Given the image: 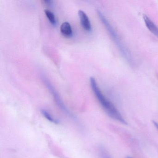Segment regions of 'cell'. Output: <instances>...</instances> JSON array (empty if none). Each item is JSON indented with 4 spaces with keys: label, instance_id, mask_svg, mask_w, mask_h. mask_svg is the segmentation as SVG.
Masks as SVG:
<instances>
[{
    "label": "cell",
    "instance_id": "1",
    "mask_svg": "<svg viewBox=\"0 0 158 158\" xmlns=\"http://www.w3.org/2000/svg\"><path fill=\"white\" fill-rule=\"evenodd\" d=\"M90 84L92 91L94 92L96 98L107 114L113 119L120 123L123 124H127L126 121L113 103L103 95L94 77H90Z\"/></svg>",
    "mask_w": 158,
    "mask_h": 158
},
{
    "label": "cell",
    "instance_id": "11",
    "mask_svg": "<svg viewBox=\"0 0 158 158\" xmlns=\"http://www.w3.org/2000/svg\"><path fill=\"white\" fill-rule=\"evenodd\" d=\"M127 158H131V157H127Z\"/></svg>",
    "mask_w": 158,
    "mask_h": 158
},
{
    "label": "cell",
    "instance_id": "4",
    "mask_svg": "<svg viewBox=\"0 0 158 158\" xmlns=\"http://www.w3.org/2000/svg\"><path fill=\"white\" fill-rule=\"evenodd\" d=\"M78 15L80 18V23L83 28L88 31H91L92 29L91 23L86 14L82 10L78 11Z\"/></svg>",
    "mask_w": 158,
    "mask_h": 158
},
{
    "label": "cell",
    "instance_id": "8",
    "mask_svg": "<svg viewBox=\"0 0 158 158\" xmlns=\"http://www.w3.org/2000/svg\"><path fill=\"white\" fill-rule=\"evenodd\" d=\"M45 14L46 16L48 19L49 21L51 23L52 25H55L56 24V19L55 15L52 12L49 10H45Z\"/></svg>",
    "mask_w": 158,
    "mask_h": 158
},
{
    "label": "cell",
    "instance_id": "2",
    "mask_svg": "<svg viewBox=\"0 0 158 158\" xmlns=\"http://www.w3.org/2000/svg\"><path fill=\"white\" fill-rule=\"evenodd\" d=\"M98 14L102 24L104 25L105 28L109 32L110 35L111 37L113 40H114L115 44L118 47L120 51L122 53V55L125 58L127 62L130 64L133 63V59L131 58V55L130 52L127 50L125 46L124 45L123 43L122 40H120V37L118 35L117 32L115 29L112 26L110 23L108 19L104 16L101 11L98 10Z\"/></svg>",
    "mask_w": 158,
    "mask_h": 158
},
{
    "label": "cell",
    "instance_id": "5",
    "mask_svg": "<svg viewBox=\"0 0 158 158\" xmlns=\"http://www.w3.org/2000/svg\"><path fill=\"white\" fill-rule=\"evenodd\" d=\"M143 20L147 28L152 34L158 38V27L147 15H144Z\"/></svg>",
    "mask_w": 158,
    "mask_h": 158
},
{
    "label": "cell",
    "instance_id": "10",
    "mask_svg": "<svg viewBox=\"0 0 158 158\" xmlns=\"http://www.w3.org/2000/svg\"><path fill=\"white\" fill-rule=\"evenodd\" d=\"M152 123H153V124H154V125L155 126V127H156V128L158 130V123L155 122V121H153Z\"/></svg>",
    "mask_w": 158,
    "mask_h": 158
},
{
    "label": "cell",
    "instance_id": "7",
    "mask_svg": "<svg viewBox=\"0 0 158 158\" xmlns=\"http://www.w3.org/2000/svg\"><path fill=\"white\" fill-rule=\"evenodd\" d=\"M41 114H43V116L47 119L48 120L49 122H51V123H53L54 124H59V120L57 119H55L54 117H53L52 114L49 112L47 110H45V109H43L41 110Z\"/></svg>",
    "mask_w": 158,
    "mask_h": 158
},
{
    "label": "cell",
    "instance_id": "9",
    "mask_svg": "<svg viewBox=\"0 0 158 158\" xmlns=\"http://www.w3.org/2000/svg\"><path fill=\"white\" fill-rule=\"evenodd\" d=\"M44 2L47 5H52L53 4V2L52 1H51V0H47V1H44Z\"/></svg>",
    "mask_w": 158,
    "mask_h": 158
},
{
    "label": "cell",
    "instance_id": "3",
    "mask_svg": "<svg viewBox=\"0 0 158 158\" xmlns=\"http://www.w3.org/2000/svg\"><path fill=\"white\" fill-rule=\"evenodd\" d=\"M42 79H43V82L45 83L46 86L47 87L48 89L49 90V91H50L51 93H52V96H53V98H54V100H55V101L56 102V103L58 104L59 107H60V108L66 114L73 117H72L73 115H72V114L70 113L69 110L67 109V108H66V106L64 105V102H63L61 98L60 97L59 93H58L57 90L55 89V88L52 85L49 80H48V78H46V77L44 76L42 77Z\"/></svg>",
    "mask_w": 158,
    "mask_h": 158
},
{
    "label": "cell",
    "instance_id": "6",
    "mask_svg": "<svg viewBox=\"0 0 158 158\" xmlns=\"http://www.w3.org/2000/svg\"><path fill=\"white\" fill-rule=\"evenodd\" d=\"M60 31L64 36L67 37H70L73 35V29L68 22H64L62 24L60 27Z\"/></svg>",
    "mask_w": 158,
    "mask_h": 158
}]
</instances>
